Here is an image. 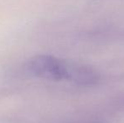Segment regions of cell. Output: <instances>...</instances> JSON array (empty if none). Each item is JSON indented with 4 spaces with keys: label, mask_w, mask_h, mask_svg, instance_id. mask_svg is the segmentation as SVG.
<instances>
[{
    "label": "cell",
    "mask_w": 124,
    "mask_h": 123,
    "mask_svg": "<svg viewBox=\"0 0 124 123\" xmlns=\"http://www.w3.org/2000/svg\"><path fill=\"white\" fill-rule=\"evenodd\" d=\"M25 69L39 79L54 82L69 81L70 62L52 55L40 54L30 58L25 63Z\"/></svg>",
    "instance_id": "cell-1"
},
{
    "label": "cell",
    "mask_w": 124,
    "mask_h": 123,
    "mask_svg": "<svg viewBox=\"0 0 124 123\" xmlns=\"http://www.w3.org/2000/svg\"><path fill=\"white\" fill-rule=\"evenodd\" d=\"M100 80V74L90 66L70 62L69 82L80 85L95 84Z\"/></svg>",
    "instance_id": "cell-2"
},
{
    "label": "cell",
    "mask_w": 124,
    "mask_h": 123,
    "mask_svg": "<svg viewBox=\"0 0 124 123\" xmlns=\"http://www.w3.org/2000/svg\"><path fill=\"white\" fill-rule=\"evenodd\" d=\"M86 123H104V122H86Z\"/></svg>",
    "instance_id": "cell-3"
}]
</instances>
